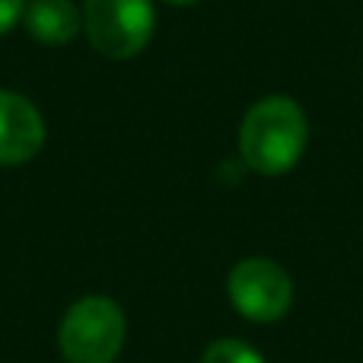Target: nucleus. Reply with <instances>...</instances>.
Listing matches in <instances>:
<instances>
[{
  "instance_id": "1",
  "label": "nucleus",
  "mask_w": 363,
  "mask_h": 363,
  "mask_svg": "<svg viewBox=\"0 0 363 363\" xmlns=\"http://www.w3.org/2000/svg\"><path fill=\"white\" fill-rule=\"evenodd\" d=\"M309 144L306 112L290 96H268L249 108L239 131L242 163L258 176H284Z\"/></svg>"
},
{
  "instance_id": "2",
  "label": "nucleus",
  "mask_w": 363,
  "mask_h": 363,
  "mask_svg": "<svg viewBox=\"0 0 363 363\" xmlns=\"http://www.w3.org/2000/svg\"><path fill=\"white\" fill-rule=\"evenodd\" d=\"M125 313L108 296H83L64 313L57 347L67 363H115L125 347Z\"/></svg>"
},
{
  "instance_id": "3",
  "label": "nucleus",
  "mask_w": 363,
  "mask_h": 363,
  "mask_svg": "<svg viewBox=\"0 0 363 363\" xmlns=\"http://www.w3.org/2000/svg\"><path fill=\"white\" fill-rule=\"evenodd\" d=\"M157 13L150 0H86L83 29L99 55L128 61L140 55L153 38Z\"/></svg>"
},
{
  "instance_id": "4",
  "label": "nucleus",
  "mask_w": 363,
  "mask_h": 363,
  "mask_svg": "<svg viewBox=\"0 0 363 363\" xmlns=\"http://www.w3.org/2000/svg\"><path fill=\"white\" fill-rule=\"evenodd\" d=\"M230 300L252 322H277L294 303L290 274L271 258H242L230 271Z\"/></svg>"
},
{
  "instance_id": "5",
  "label": "nucleus",
  "mask_w": 363,
  "mask_h": 363,
  "mask_svg": "<svg viewBox=\"0 0 363 363\" xmlns=\"http://www.w3.org/2000/svg\"><path fill=\"white\" fill-rule=\"evenodd\" d=\"M45 144V121L38 108L19 93L0 89V166L29 163Z\"/></svg>"
},
{
  "instance_id": "6",
  "label": "nucleus",
  "mask_w": 363,
  "mask_h": 363,
  "mask_svg": "<svg viewBox=\"0 0 363 363\" xmlns=\"http://www.w3.org/2000/svg\"><path fill=\"white\" fill-rule=\"evenodd\" d=\"M23 19L29 35L45 45H67L80 32V10L74 0H32Z\"/></svg>"
},
{
  "instance_id": "7",
  "label": "nucleus",
  "mask_w": 363,
  "mask_h": 363,
  "mask_svg": "<svg viewBox=\"0 0 363 363\" xmlns=\"http://www.w3.org/2000/svg\"><path fill=\"white\" fill-rule=\"evenodd\" d=\"M201 363H264V357L255 351V347L245 345V341L220 338L204 351V360Z\"/></svg>"
},
{
  "instance_id": "8",
  "label": "nucleus",
  "mask_w": 363,
  "mask_h": 363,
  "mask_svg": "<svg viewBox=\"0 0 363 363\" xmlns=\"http://www.w3.org/2000/svg\"><path fill=\"white\" fill-rule=\"evenodd\" d=\"M23 13H26V0H0V35L10 32L23 19Z\"/></svg>"
},
{
  "instance_id": "9",
  "label": "nucleus",
  "mask_w": 363,
  "mask_h": 363,
  "mask_svg": "<svg viewBox=\"0 0 363 363\" xmlns=\"http://www.w3.org/2000/svg\"><path fill=\"white\" fill-rule=\"evenodd\" d=\"M166 4H176V6H191V4H198V0H166Z\"/></svg>"
}]
</instances>
